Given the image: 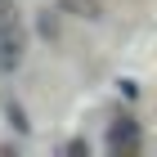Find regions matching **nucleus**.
<instances>
[{
  "label": "nucleus",
  "mask_w": 157,
  "mask_h": 157,
  "mask_svg": "<svg viewBox=\"0 0 157 157\" xmlns=\"http://www.w3.org/2000/svg\"><path fill=\"white\" fill-rule=\"evenodd\" d=\"M108 148L112 153H139V126L130 117H117L108 130Z\"/></svg>",
  "instance_id": "obj_1"
},
{
  "label": "nucleus",
  "mask_w": 157,
  "mask_h": 157,
  "mask_svg": "<svg viewBox=\"0 0 157 157\" xmlns=\"http://www.w3.org/2000/svg\"><path fill=\"white\" fill-rule=\"evenodd\" d=\"M23 54H27V36H23V27L5 32V36H0V72H13V67L23 63Z\"/></svg>",
  "instance_id": "obj_2"
},
{
  "label": "nucleus",
  "mask_w": 157,
  "mask_h": 157,
  "mask_svg": "<svg viewBox=\"0 0 157 157\" xmlns=\"http://www.w3.org/2000/svg\"><path fill=\"white\" fill-rule=\"evenodd\" d=\"M59 13H67V18H85V23H99V18H103V0H59Z\"/></svg>",
  "instance_id": "obj_3"
},
{
  "label": "nucleus",
  "mask_w": 157,
  "mask_h": 157,
  "mask_svg": "<svg viewBox=\"0 0 157 157\" xmlns=\"http://www.w3.org/2000/svg\"><path fill=\"white\" fill-rule=\"evenodd\" d=\"M13 27H18V5L13 0H0V36L13 32Z\"/></svg>",
  "instance_id": "obj_4"
}]
</instances>
